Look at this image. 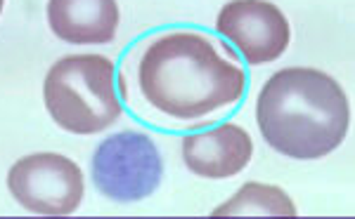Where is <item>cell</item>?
Returning <instances> with one entry per match:
<instances>
[{
	"mask_svg": "<svg viewBox=\"0 0 355 219\" xmlns=\"http://www.w3.org/2000/svg\"><path fill=\"white\" fill-rule=\"evenodd\" d=\"M135 88L152 111L171 120L202 123L242 99L246 76L230 52H220L209 36L168 31L140 50Z\"/></svg>",
	"mask_w": 355,
	"mask_h": 219,
	"instance_id": "1",
	"label": "cell"
},
{
	"mask_svg": "<svg viewBox=\"0 0 355 219\" xmlns=\"http://www.w3.org/2000/svg\"><path fill=\"white\" fill-rule=\"evenodd\" d=\"M259 130L277 153L315 160L341 146L351 106L341 85L318 68H282L256 102Z\"/></svg>",
	"mask_w": 355,
	"mask_h": 219,
	"instance_id": "2",
	"label": "cell"
},
{
	"mask_svg": "<svg viewBox=\"0 0 355 219\" xmlns=\"http://www.w3.org/2000/svg\"><path fill=\"white\" fill-rule=\"evenodd\" d=\"M116 68L102 55H69L50 66L43 99L50 118L73 135H95L121 116Z\"/></svg>",
	"mask_w": 355,
	"mask_h": 219,
	"instance_id": "3",
	"label": "cell"
},
{
	"mask_svg": "<svg viewBox=\"0 0 355 219\" xmlns=\"http://www.w3.org/2000/svg\"><path fill=\"white\" fill-rule=\"evenodd\" d=\"M164 160L157 144L142 132H116L97 146L93 182L97 191L119 203H135L162 184Z\"/></svg>",
	"mask_w": 355,
	"mask_h": 219,
	"instance_id": "4",
	"label": "cell"
},
{
	"mask_svg": "<svg viewBox=\"0 0 355 219\" xmlns=\"http://www.w3.org/2000/svg\"><path fill=\"white\" fill-rule=\"evenodd\" d=\"M12 198L31 215L64 217L83 200V172L60 153H33L19 158L8 172Z\"/></svg>",
	"mask_w": 355,
	"mask_h": 219,
	"instance_id": "5",
	"label": "cell"
},
{
	"mask_svg": "<svg viewBox=\"0 0 355 219\" xmlns=\"http://www.w3.org/2000/svg\"><path fill=\"white\" fill-rule=\"evenodd\" d=\"M216 28L251 66L279 59L291 40L289 19L268 0H230L218 12Z\"/></svg>",
	"mask_w": 355,
	"mask_h": 219,
	"instance_id": "6",
	"label": "cell"
},
{
	"mask_svg": "<svg viewBox=\"0 0 355 219\" xmlns=\"http://www.w3.org/2000/svg\"><path fill=\"white\" fill-rule=\"evenodd\" d=\"M254 155V142L244 128L223 123L218 128L182 137V160L190 172L206 180L239 175Z\"/></svg>",
	"mask_w": 355,
	"mask_h": 219,
	"instance_id": "7",
	"label": "cell"
},
{
	"mask_svg": "<svg viewBox=\"0 0 355 219\" xmlns=\"http://www.w3.org/2000/svg\"><path fill=\"white\" fill-rule=\"evenodd\" d=\"M48 24L71 45H107L119 31L116 0H48Z\"/></svg>",
	"mask_w": 355,
	"mask_h": 219,
	"instance_id": "8",
	"label": "cell"
},
{
	"mask_svg": "<svg viewBox=\"0 0 355 219\" xmlns=\"http://www.w3.org/2000/svg\"><path fill=\"white\" fill-rule=\"evenodd\" d=\"M214 217H296V207L279 187L249 182L214 210Z\"/></svg>",
	"mask_w": 355,
	"mask_h": 219,
	"instance_id": "9",
	"label": "cell"
},
{
	"mask_svg": "<svg viewBox=\"0 0 355 219\" xmlns=\"http://www.w3.org/2000/svg\"><path fill=\"white\" fill-rule=\"evenodd\" d=\"M3 3H5V0H0V12H3Z\"/></svg>",
	"mask_w": 355,
	"mask_h": 219,
	"instance_id": "10",
	"label": "cell"
}]
</instances>
